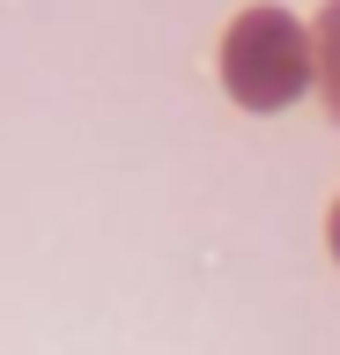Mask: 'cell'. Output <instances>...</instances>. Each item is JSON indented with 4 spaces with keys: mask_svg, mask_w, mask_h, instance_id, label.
<instances>
[{
    "mask_svg": "<svg viewBox=\"0 0 340 355\" xmlns=\"http://www.w3.org/2000/svg\"><path fill=\"white\" fill-rule=\"evenodd\" d=\"M303 74H311V44H303V30H296L281 8H244V15L229 22L222 82H229L237 104L274 111V104H289L296 89H303Z\"/></svg>",
    "mask_w": 340,
    "mask_h": 355,
    "instance_id": "1",
    "label": "cell"
},
{
    "mask_svg": "<svg viewBox=\"0 0 340 355\" xmlns=\"http://www.w3.org/2000/svg\"><path fill=\"white\" fill-rule=\"evenodd\" d=\"M333 259H340V207H333Z\"/></svg>",
    "mask_w": 340,
    "mask_h": 355,
    "instance_id": "3",
    "label": "cell"
},
{
    "mask_svg": "<svg viewBox=\"0 0 340 355\" xmlns=\"http://www.w3.org/2000/svg\"><path fill=\"white\" fill-rule=\"evenodd\" d=\"M318 82H325V104L340 111V0H325V15H318Z\"/></svg>",
    "mask_w": 340,
    "mask_h": 355,
    "instance_id": "2",
    "label": "cell"
}]
</instances>
